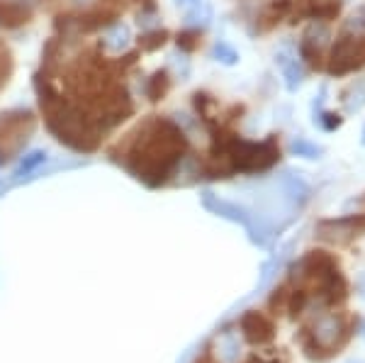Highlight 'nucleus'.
Wrapping results in <instances>:
<instances>
[{
	"instance_id": "obj_7",
	"label": "nucleus",
	"mask_w": 365,
	"mask_h": 363,
	"mask_svg": "<svg viewBox=\"0 0 365 363\" xmlns=\"http://www.w3.org/2000/svg\"><path fill=\"white\" fill-rule=\"evenodd\" d=\"M317 237L327 244L346 247V244L365 237V215H349V218H339V220H322L319 225H317Z\"/></svg>"
},
{
	"instance_id": "obj_17",
	"label": "nucleus",
	"mask_w": 365,
	"mask_h": 363,
	"mask_svg": "<svg viewBox=\"0 0 365 363\" xmlns=\"http://www.w3.org/2000/svg\"><path fill=\"white\" fill-rule=\"evenodd\" d=\"M197 37H200L197 29H185V32L178 34V46L182 51H192L197 46Z\"/></svg>"
},
{
	"instance_id": "obj_21",
	"label": "nucleus",
	"mask_w": 365,
	"mask_h": 363,
	"mask_svg": "<svg viewBox=\"0 0 365 363\" xmlns=\"http://www.w3.org/2000/svg\"><path fill=\"white\" fill-rule=\"evenodd\" d=\"M363 144H365V130H363Z\"/></svg>"
},
{
	"instance_id": "obj_22",
	"label": "nucleus",
	"mask_w": 365,
	"mask_h": 363,
	"mask_svg": "<svg viewBox=\"0 0 365 363\" xmlns=\"http://www.w3.org/2000/svg\"><path fill=\"white\" fill-rule=\"evenodd\" d=\"M363 324H365V322H363ZM363 337H365V327H363Z\"/></svg>"
},
{
	"instance_id": "obj_15",
	"label": "nucleus",
	"mask_w": 365,
	"mask_h": 363,
	"mask_svg": "<svg viewBox=\"0 0 365 363\" xmlns=\"http://www.w3.org/2000/svg\"><path fill=\"white\" fill-rule=\"evenodd\" d=\"M44 161H46V154H44V151H32V154H27L25 159L20 161V166H17L15 175L20 178V175H25V173H32L34 168H37L39 163H44Z\"/></svg>"
},
{
	"instance_id": "obj_6",
	"label": "nucleus",
	"mask_w": 365,
	"mask_h": 363,
	"mask_svg": "<svg viewBox=\"0 0 365 363\" xmlns=\"http://www.w3.org/2000/svg\"><path fill=\"white\" fill-rule=\"evenodd\" d=\"M34 117L29 110H10L0 115V161L10 159L29 139Z\"/></svg>"
},
{
	"instance_id": "obj_18",
	"label": "nucleus",
	"mask_w": 365,
	"mask_h": 363,
	"mask_svg": "<svg viewBox=\"0 0 365 363\" xmlns=\"http://www.w3.org/2000/svg\"><path fill=\"white\" fill-rule=\"evenodd\" d=\"M215 56L220 58L222 63H229V66H232V63H237V58H239L237 51H234L232 46L225 44V42H220V44L215 46Z\"/></svg>"
},
{
	"instance_id": "obj_4",
	"label": "nucleus",
	"mask_w": 365,
	"mask_h": 363,
	"mask_svg": "<svg viewBox=\"0 0 365 363\" xmlns=\"http://www.w3.org/2000/svg\"><path fill=\"white\" fill-rule=\"evenodd\" d=\"M353 334V327L349 317L344 315H322L312 327H304L299 332V344L304 349V356L312 361H327L334 354H339V349Z\"/></svg>"
},
{
	"instance_id": "obj_5",
	"label": "nucleus",
	"mask_w": 365,
	"mask_h": 363,
	"mask_svg": "<svg viewBox=\"0 0 365 363\" xmlns=\"http://www.w3.org/2000/svg\"><path fill=\"white\" fill-rule=\"evenodd\" d=\"M363 66H365V32H349V29H344V34L336 39L331 54H329L327 71L331 76H344L358 71Z\"/></svg>"
},
{
	"instance_id": "obj_20",
	"label": "nucleus",
	"mask_w": 365,
	"mask_h": 363,
	"mask_svg": "<svg viewBox=\"0 0 365 363\" xmlns=\"http://www.w3.org/2000/svg\"><path fill=\"white\" fill-rule=\"evenodd\" d=\"M178 3H182V5H187V3H197V0H178Z\"/></svg>"
},
{
	"instance_id": "obj_3",
	"label": "nucleus",
	"mask_w": 365,
	"mask_h": 363,
	"mask_svg": "<svg viewBox=\"0 0 365 363\" xmlns=\"http://www.w3.org/2000/svg\"><path fill=\"white\" fill-rule=\"evenodd\" d=\"M292 280L307 297L309 292H314L324 305H341L349 297V283L341 273L339 261L327 251H309L292 268Z\"/></svg>"
},
{
	"instance_id": "obj_11",
	"label": "nucleus",
	"mask_w": 365,
	"mask_h": 363,
	"mask_svg": "<svg viewBox=\"0 0 365 363\" xmlns=\"http://www.w3.org/2000/svg\"><path fill=\"white\" fill-rule=\"evenodd\" d=\"M168 86H170L168 73L166 71H156L149 81H146L144 91H146V96H149V101L156 103V101H161V98L168 93Z\"/></svg>"
},
{
	"instance_id": "obj_16",
	"label": "nucleus",
	"mask_w": 365,
	"mask_h": 363,
	"mask_svg": "<svg viewBox=\"0 0 365 363\" xmlns=\"http://www.w3.org/2000/svg\"><path fill=\"white\" fill-rule=\"evenodd\" d=\"M292 151H295L297 156H304V159H317V156L322 154L319 146L309 144L307 139H297V142H292Z\"/></svg>"
},
{
	"instance_id": "obj_13",
	"label": "nucleus",
	"mask_w": 365,
	"mask_h": 363,
	"mask_svg": "<svg viewBox=\"0 0 365 363\" xmlns=\"http://www.w3.org/2000/svg\"><path fill=\"white\" fill-rule=\"evenodd\" d=\"M129 44V27L127 25H115L110 29L108 39H105V46L110 51H122Z\"/></svg>"
},
{
	"instance_id": "obj_1",
	"label": "nucleus",
	"mask_w": 365,
	"mask_h": 363,
	"mask_svg": "<svg viewBox=\"0 0 365 363\" xmlns=\"http://www.w3.org/2000/svg\"><path fill=\"white\" fill-rule=\"evenodd\" d=\"M185 149L187 142L180 127L158 117L146 122L144 130H139V137L127 151L125 166L149 188H158L175 171Z\"/></svg>"
},
{
	"instance_id": "obj_2",
	"label": "nucleus",
	"mask_w": 365,
	"mask_h": 363,
	"mask_svg": "<svg viewBox=\"0 0 365 363\" xmlns=\"http://www.w3.org/2000/svg\"><path fill=\"white\" fill-rule=\"evenodd\" d=\"M280 159V146L275 142V137L266 139V142H246L239 139L237 134H225L220 132L212 144V178L227 173H258L268 171L270 166H275Z\"/></svg>"
},
{
	"instance_id": "obj_14",
	"label": "nucleus",
	"mask_w": 365,
	"mask_h": 363,
	"mask_svg": "<svg viewBox=\"0 0 365 363\" xmlns=\"http://www.w3.org/2000/svg\"><path fill=\"white\" fill-rule=\"evenodd\" d=\"M166 39H168V32H166V29H154V32L141 34V37H139V46H141L144 51H156L158 46L166 44Z\"/></svg>"
},
{
	"instance_id": "obj_19",
	"label": "nucleus",
	"mask_w": 365,
	"mask_h": 363,
	"mask_svg": "<svg viewBox=\"0 0 365 363\" xmlns=\"http://www.w3.org/2000/svg\"><path fill=\"white\" fill-rule=\"evenodd\" d=\"M319 122L324 125V130H329V132H334L336 127H341V122H344V117L336 115V113H324L319 117Z\"/></svg>"
},
{
	"instance_id": "obj_8",
	"label": "nucleus",
	"mask_w": 365,
	"mask_h": 363,
	"mask_svg": "<svg viewBox=\"0 0 365 363\" xmlns=\"http://www.w3.org/2000/svg\"><path fill=\"white\" fill-rule=\"evenodd\" d=\"M241 334L251 347H263L275 339V322L268 315L258 312V310H249V312L241 317Z\"/></svg>"
},
{
	"instance_id": "obj_9",
	"label": "nucleus",
	"mask_w": 365,
	"mask_h": 363,
	"mask_svg": "<svg viewBox=\"0 0 365 363\" xmlns=\"http://www.w3.org/2000/svg\"><path fill=\"white\" fill-rule=\"evenodd\" d=\"M205 205L212 210V213H217V215H222V218H227V220H234V222H241V225L246 227L249 232H253V227H251V218L246 215V210L244 208H239V205H234V203H227V200H217L212 193H205Z\"/></svg>"
},
{
	"instance_id": "obj_12",
	"label": "nucleus",
	"mask_w": 365,
	"mask_h": 363,
	"mask_svg": "<svg viewBox=\"0 0 365 363\" xmlns=\"http://www.w3.org/2000/svg\"><path fill=\"white\" fill-rule=\"evenodd\" d=\"M278 61L282 66V73H285V78H287V88L297 91V86L302 83V71H299V66H297V58H287L285 54H280Z\"/></svg>"
},
{
	"instance_id": "obj_10",
	"label": "nucleus",
	"mask_w": 365,
	"mask_h": 363,
	"mask_svg": "<svg viewBox=\"0 0 365 363\" xmlns=\"http://www.w3.org/2000/svg\"><path fill=\"white\" fill-rule=\"evenodd\" d=\"M32 15V10L20 0H0V25L3 27H20Z\"/></svg>"
}]
</instances>
